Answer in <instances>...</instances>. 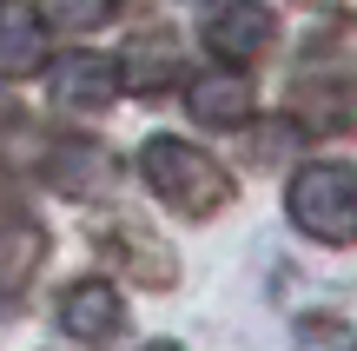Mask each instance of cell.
I'll list each match as a JSON object with an SVG mask.
<instances>
[{"instance_id":"5b68a950","label":"cell","mask_w":357,"mask_h":351,"mask_svg":"<svg viewBox=\"0 0 357 351\" xmlns=\"http://www.w3.org/2000/svg\"><path fill=\"white\" fill-rule=\"evenodd\" d=\"M126 325V305H119V285L113 278H73L60 292V331L79 345H100Z\"/></svg>"},{"instance_id":"3957f363","label":"cell","mask_w":357,"mask_h":351,"mask_svg":"<svg viewBox=\"0 0 357 351\" xmlns=\"http://www.w3.org/2000/svg\"><path fill=\"white\" fill-rule=\"evenodd\" d=\"M199 33L225 66H252L271 47V7H258V0H205Z\"/></svg>"},{"instance_id":"277c9868","label":"cell","mask_w":357,"mask_h":351,"mask_svg":"<svg viewBox=\"0 0 357 351\" xmlns=\"http://www.w3.org/2000/svg\"><path fill=\"white\" fill-rule=\"evenodd\" d=\"M119 87H126V66L106 53H66L53 66V106H66V113H106Z\"/></svg>"},{"instance_id":"52a82bcc","label":"cell","mask_w":357,"mask_h":351,"mask_svg":"<svg viewBox=\"0 0 357 351\" xmlns=\"http://www.w3.org/2000/svg\"><path fill=\"white\" fill-rule=\"evenodd\" d=\"M47 179L60 186L66 199H106L119 186V166L100 140H60L47 153Z\"/></svg>"},{"instance_id":"7a4b0ae2","label":"cell","mask_w":357,"mask_h":351,"mask_svg":"<svg viewBox=\"0 0 357 351\" xmlns=\"http://www.w3.org/2000/svg\"><path fill=\"white\" fill-rule=\"evenodd\" d=\"M284 212L318 246H357V166L344 159H311L284 186Z\"/></svg>"},{"instance_id":"6da1fadb","label":"cell","mask_w":357,"mask_h":351,"mask_svg":"<svg viewBox=\"0 0 357 351\" xmlns=\"http://www.w3.org/2000/svg\"><path fill=\"white\" fill-rule=\"evenodd\" d=\"M139 172H146V186L166 199L178 219H212V212L231 206V172L218 166L205 146H192V140H172V133L146 140L139 146Z\"/></svg>"},{"instance_id":"9c48e42d","label":"cell","mask_w":357,"mask_h":351,"mask_svg":"<svg viewBox=\"0 0 357 351\" xmlns=\"http://www.w3.org/2000/svg\"><path fill=\"white\" fill-rule=\"evenodd\" d=\"M185 106L199 126H245L252 119V80L245 73H199L185 87Z\"/></svg>"},{"instance_id":"7c38bea8","label":"cell","mask_w":357,"mask_h":351,"mask_svg":"<svg viewBox=\"0 0 357 351\" xmlns=\"http://www.w3.org/2000/svg\"><path fill=\"white\" fill-rule=\"evenodd\" d=\"M146 351H185V345H172V338H153V345H146Z\"/></svg>"},{"instance_id":"8992f818","label":"cell","mask_w":357,"mask_h":351,"mask_svg":"<svg viewBox=\"0 0 357 351\" xmlns=\"http://www.w3.org/2000/svg\"><path fill=\"white\" fill-rule=\"evenodd\" d=\"M291 113L305 133H357V80L351 73H305L291 87Z\"/></svg>"},{"instance_id":"30bf717a","label":"cell","mask_w":357,"mask_h":351,"mask_svg":"<svg viewBox=\"0 0 357 351\" xmlns=\"http://www.w3.org/2000/svg\"><path fill=\"white\" fill-rule=\"evenodd\" d=\"M40 252H47V232H40L33 219H7V225H0V312L33 285Z\"/></svg>"},{"instance_id":"ba28073f","label":"cell","mask_w":357,"mask_h":351,"mask_svg":"<svg viewBox=\"0 0 357 351\" xmlns=\"http://www.w3.org/2000/svg\"><path fill=\"white\" fill-rule=\"evenodd\" d=\"M47 66V20L20 0H0V80H26Z\"/></svg>"},{"instance_id":"8fae6325","label":"cell","mask_w":357,"mask_h":351,"mask_svg":"<svg viewBox=\"0 0 357 351\" xmlns=\"http://www.w3.org/2000/svg\"><path fill=\"white\" fill-rule=\"evenodd\" d=\"M113 7L119 0H40V20L66 27V33H93V27L113 20Z\"/></svg>"}]
</instances>
